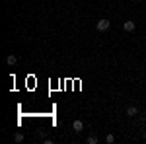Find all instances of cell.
Listing matches in <instances>:
<instances>
[{"label":"cell","instance_id":"4","mask_svg":"<svg viewBox=\"0 0 146 144\" xmlns=\"http://www.w3.org/2000/svg\"><path fill=\"white\" fill-rule=\"evenodd\" d=\"M127 115H129V117H135V115H138V109H136L135 105H131V107L127 109Z\"/></svg>","mask_w":146,"mask_h":144},{"label":"cell","instance_id":"1","mask_svg":"<svg viewBox=\"0 0 146 144\" xmlns=\"http://www.w3.org/2000/svg\"><path fill=\"white\" fill-rule=\"evenodd\" d=\"M109 25H111L109 20H100V22L96 23V29H98V31H107V29H109Z\"/></svg>","mask_w":146,"mask_h":144},{"label":"cell","instance_id":"7","mask_svg":"<svg viewBox=\"0 0 146 144\" xmlns=\"http://www.w3.org/2000/svg\"><path fill=\"white\" fill-rule=\"evenodd\" d=\"M14 140H16V142H23V134H22V133H16Z\"/></svg>","mask_w":146,"mask_h":144},{"label":"cell","instance_id":"8","mask_svg":"<svg viewBox=\"0 0 146 144\" xmlns=\"http://www.w3.org/2000/svg\"><path fill=\"white\" fill-rule=\"evenodd\" d=\"M105 142H107V144H113V142H115V136H113V134H107V136H105Z\"/></svg>","mask_w":146,"mask_h":144},{"label":"cell","instance_id":"3","mask_svg":"<svg viewBox=\"0 0 146 144\" xmlns=\"http://www.w3.org/2000/svg\"><path fill=\"white\" fill-rule=\"evenodd\" d=\"M123 27H125V31H135V29H136V23L129 20V22H125V25H123Z\"/></svg>","mask_w":146,"mask_h":144},{"label":"cell","instance_id":"5","mask_svg":"<svg viewBox=\"0 0 146 144\" xmlns=\"http://www.w3.org/2000/svg\"><path fill=\"white\" fill-rule=\"evenodd\" d=\"M6 62H8L10 66H14V64L18 62V58H16V55H10V56H8V58H6Z\"/></svg>","mask_w":146,"mask_h":144},{"label":"cell","instance_id":"6","mask_svg":"<svg viewBox=\"0 0 146 144\" xmlns=\"http://www.w3.org/2000/svg\"><path fill=\"white\" fill-rule=\"evenodd\" d=\"M86 142L88 144H98V136H96V134H90V136L86 138Z\"/></svg>","mask_w":146,"mask_h":144},{"label":"cell","instance_id":"2","mask_svg":"<svg viewBox=\"0 0 146 144\" xmlns=\"http://www.w3.org/2000/svg\"><path fill=\"white\" fill-rule=\"evenodd\" d=\"M72 129H74V133H82V129H84V123L80 121V119H76V121L72 123Z\"/></svg>","mask_w":146,"mask_h":144}]
</instances>
